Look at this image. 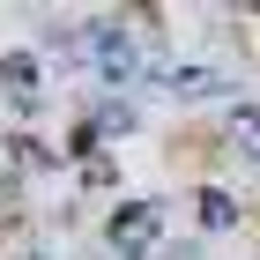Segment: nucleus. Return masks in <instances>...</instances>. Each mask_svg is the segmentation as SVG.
<instances>
[{"label": "nucleus", "mask_w": 260, "mask_h": 260, "mask_svg": "<svg viewBox=\"0 0 260 260\" xmlns=\"http://www.w3.org/2000/svg\"><path fill=\"white\" fill-rule=\"evenodd\" d=\"M89 238L104 253H119V260H156V245L171 238V193H119V201H104V216H97Z\"/></svg>", "instance_id": "obj_1"}, {"label": "nucleus", "mask_w": 260, "mask_h": 260, "mask_svg": "<svg viewBox=\"0 0 260 260\" xmlns=\"http://www.w3.org/2000/svg\"><path fill=\"white\" fill-rule=\"evenodd\" d=\"M186 216H193V223H186L193 238H208V245H216V238H238L245 223H253V201H245L231 179H193V193H186Z\"/></svg>", "instance_id": "obj_2"}, {"label": "nucleus", "mask_w": 260, "mask_h": 260, "mask_svg": "<svg viewBox=\"0 0 260 260\" xmlns=\"http://www.w3.org/2000/svg\"><path fill=\"white\" fill-rule=\"evenodd\" d=\"M75 112H89V126H97L104 149H112V141H134L141 126H149V112H141L134 97H97V89H89V97H75Z\"/></svg>", "instance_id": "obj_3"}, {"label": "nucleus", "mask_w": 260, "mask_h": 260, "mask_svg": "<svg viewBox=\"0 0 260 260\" xmlns=\"http://www.w3.org/2000/svg\"><path fill=\"white\" fill-rule=\"evenodd\" d=\"M38 89H52L38 45H8V52H0V97H38Z\"/></svg>", "instance_id": "obj_4"}, {"label": "nucleus", "mask_w": 260, "mask_h": 260, "mask_svg": "<svg viewBox=\"0 0 260 260\" xmlns=\"http://www.w3.org/2000/svg\"><path fill=\"white\" fill-rule=\"evenodd\" d=\"M75 193L82 201H119V156H112V149H104V156H89V164H75Z\"/></svg>", "instance_id": "obj_5"}, {"label": "nucleus", "mask_w": 260, "mask_h": 260, "mask_svg": "<svg viewBox=\"0 0 260 260\" xmlns=\"http://www.w3.org/2000/svg\"><path fill=\"white\" fill-rule=\"evenodd\" d=\"M156 260H208V238H193V231H171V238L156 245Z\"/></svg>", "instance_id": "obj_6"}, {"label": "nucleus", "mask_w": 260, "mask_h": 260, "mask_svg": "<svg viewBox=\"0 0 260 260\" xmlns=\"http://www.w3.org/2000/svg\"><path fill=\"white\" fill-rule=\"evenodd\" d=\"M15 260H60V245L45 238V231H30V238H22V245H15Z\"/></svg>", "instance_id": "obj_7"}]
</instances>
